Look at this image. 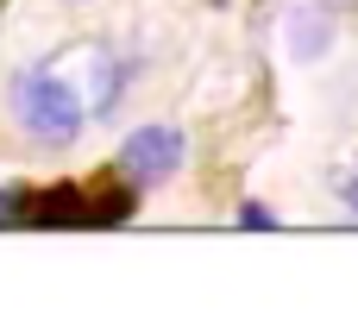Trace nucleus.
<instances>
[{"label":"nucleus","mask_w":358,"mask_h":333,"mask_svg":"<svg viewBox=\"0 0 358 333\" xmlns=\"http://www.w3.org/2000/svg\"><path fill=\"white\" fill-rule=\"evenodd\" d=\"M13 113L25 126V139H38V145H69L82 132V120H88L82 113V94L63 76H50V69H25L13 82Z\"/></svg>","instance_id":"1"},{"label":"nucleus","mask_w":358,"mask_h":333,"mask_svg":"<svg viewBox=\"0 0 358 333\" xmlns=\"http://www.w3.org/2000/svg\"><path fill=\"white\" fill-rule=\"evenodd\" d=\"M176 164H182V132L176 126H138L120 145V176L132 189H157L164 176H176Z\"/></svg>","instance_id":"2"},{"label":"nucleus","mask_w":358,"mask_h":333,"mask_svg":"<svg viewBox=\"0 0 358 333\" xmlns=\"http://www.w3.org/2000/svg\"><path fill=\"white\" fill-rule=\"evenodd\" d=\"M289 44H296V57H315V50H321V44H327V19H308V25H302V31H296V25H289Z\"/></svg>","instance_id":"3"},{"label":"nucleus","mask_w":358,"mask_h":333,"mask_svg":"<svg viewBox=\"0 0 358 333\" xmlns=\"http://www.w3.org/2000/svg\"><path fill=\"white\" fill-rule=\"evenodd\" d=\"M239 220H245V227H277V220H271V208H258V201H245V208H239Z\"/></svg>","instance_id":"4"},{"label":"nucleus","mask_w":358,"mask_h":333,"mask_svg":"<svg viewBox=\"0 0 358 333\" xmlns=\"http://www.w3.org/2000/svg\"><path fill=\"white\" fill-rule=\"evenodd\" d=\"M340 201H346V208H358V164L340 176Z\"/></svg>","instance_id":"5"},{"label":"nucleus","mask_w":358,"mask_h":333,"mask_svg":"<svg viewBox=\"0 0 358 333\" xmlns=\"http://www.w3.org/2000/svg\"><path fill=\"white\" fill-rule=\"evenodd\" d=\"M6 214H13V195H6V189H0V220H6Z\"/></svg>","instance_id":"6"}]
</instances>
